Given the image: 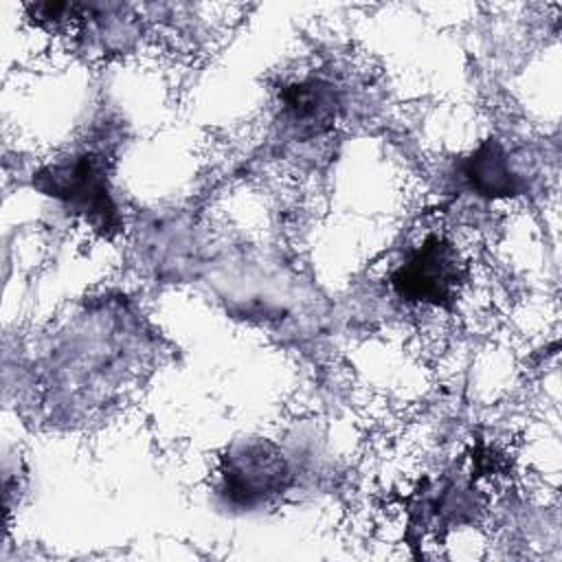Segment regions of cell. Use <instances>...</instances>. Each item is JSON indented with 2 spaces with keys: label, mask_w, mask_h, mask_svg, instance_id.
I'll list each match as a JSON object with an SVG mask.
<instances>
[{
  "label": "cell",
  "mask_w": 562,
  "mask_h": 562,
  "mask_svg": "<svg viewBox=\"0 0 562 562\" xmlns=\"http://www.w3.org/2000/svg\"><path fill=\"white\" fill-rule=\"evenodd\" d=\"M33 184L59 200L70 213L103 235L119 231V211L108 187V171L99 156L75 154L35 173Z\"/></svg>",
  "instance_id": "cell-1"
},
{
  "label": "cell",
  "mask_w": 562,
  "mask_h": 562,
  "mask_svg": "<svg viewBox=\"0 0 562 562\" xmlns=\"http://www.w3.org/2000/svg\"><path fill=\"white\" fill-rule=\"evenodd\" d=\"M290 468L281 450L270 441H246L233 448L222 468V492L233 505L255 507L288 485Z\"/></svg>",
  "instance_id": "cell-2"
},
{
  "label": "cell",
  "mask_w": 562,
  "mask_h": 562,
  "mask_svg": "<svg viewBox=\"0 0 562 562\" xmlns=\"http://www.w3.org/2000/svg\"><path fill=\"white\" fill-rule=\"evenodd\" d=\"M461 263L454 246L443 237H428L391 277L395 292L406 301L446 305L459 285Z\"/></svg>",
  "instance_id": "cell-3"
},
{
  "label": "cell",
  "mask_w": 562,
  "mask_h": 562,
  "mask_svg": "<svg viewBox=\"0 0 562 562\" xmlns=\"http://www.w3.org/2000/svg\"><path fill=\"white\" fill-rule=\"evenodd\" d=\"M338 114V97L331 83L310 77L281 90V116L301 136L327 132Z\"/></svg>",
  "instance_id": "cell-4"
},
{
  "label": "cell",
  "mask_w": 562,
  "mask_h": 562,
  "mask_svg": "<svg viewBox=\"0 0 562 562\" xmlns=\"http://www.w3.org/2000/svg\"><path fill=\"white\" fill-rule=\"evenodd\" d=\"M463 178L470 189L483 198H512L525 191L518 173L512 169L509 156L501 140H483L463 165Z\"/></svg>",
  "instance_id": "cell-5"
}]
</instances>
